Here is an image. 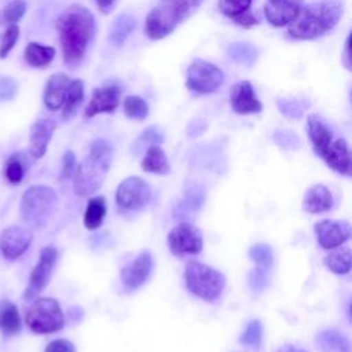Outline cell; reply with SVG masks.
Listing matches in <instances>:
<instances>
[{
    "label": "cell",
    "mask_w": 352,
    "mask_h": 352,
    "mask_svg": "<svg viewBox=\"0 0 352 352\" xmlns=\"http://www.w3.org/2000/svg\"><path fill=\"white\" fill-rule=\"evenodd\" d=\"M55 26L59 34L63 62L69 67L78 66L95 34L92 12L80 4H72L62 11Z\"/></svg>",
    "instance_id": "1"
},
{
    "label": "cell",
    "mask_w": 352,
    "mask_h": 352,
    "mask_svg": "<svg viewBox=\"0 0 352 352\" xmlns=\"http://www.w3.org/2000/svg\"><path fill=\"white\" fill-rule=\"evenodd\" d=\"M341 14V0H320L301 7L297 16L287 25V33L296 40L318 38L337 25Z\"/></svg>",
    "instance_id": "2"
},
{
    "label": "cell",
    "mask_w": 352,
    "mask_h": 352,
    "mask_svg": "<svg viewBox=\"0 0 352 352\" xmlns=\"http://www.w3.org/2000/svg\"><path fill=\"white\" fill-rule=\"evenodd\" d=\"M113 148L104 139H96L89 147V154L74 172V192L87 197L95 192L103 183L111 164Z\"/></svg>",
    "instance_id": "3"
},
{
    "label": "cell",
    "mask_w": 352,
    "mask_h": 352,
    "mask_svg": "<svg viewBox=\"0 0 352 352\" xmlns=\"http://www.w3.org/2000/svg\"><path fill=\"white\" fill-rule=\"evenodd\" d=\"M58 204V195L48 186H30L21 199L22 219L34 227L44 226L54 213Z\"/></svg>",
    "instance_id": "4"
},
{
    "label": "cell",
    "mask_w": 352,
    "mask_h": 352,
    "mask_svg": "<svg viewBox=\"0 0 352 352\" xmlns=\"http://www.w3.org/2000/svg\"><path fill=\"white\" fill-rule=\"evenodd\" d=\"M184 282L194 296L205 301H214L226 286V278L221 272L198 261L187 264Z\"/></svg>",
    "instance_id": "5"
},
{
    "label": "cell",
    "mask_w": 352,
    "mask_h": 352,
    "mask_svg": "<svg viewBox=\"0 0 352 352\" xmlns=\"http://www.w3.org/2000/svg\"><path fill=\"white\" fill-rule=\"evenodd\" d=\"M28 327L37 334L58 331L65 324V316L59 302L51 297L37 298L25 316Z\"/></svg>",
    "instance_id": "6"
},
{
    "label": "cell",
    "mask_w": 352,
    "mask_h": 352,
    "mask_svg": "<svg viewBox=\"0 0 352 352\" xmlns=\"http://www.w3.org/2000/svg\"><path fill=\"white\" fill-rule=\"evenodd\" d=\"M223 82V70L208 60L194 59L187 69L186 87L197 94H212L217 91Z\"/></svg>",
    "instance_id": "7"
},
{
    "label": "cell",
    "mask_w": 352,
    "mask_h": 352,
    "mask_svg": "<svg viewBox=\"0 0 352 352\" xmlns=\"http://www.w3.org/2000/svg\"><path fill=\"white\" fill-rule=\"evenodd\" d=\"M168 245L175 256L183 257L187 254H197L202 250V232L198 227L188 221L175 226L168 235Z\"/></svg>",
    "instance_id": "8"
},
{
    "label": "cell",
    "mask_w": 352,
    "mask_h": 352,
    "mask_svg": "<svg viewBox=\"0 0 352 352\" xmlns=\"http://www.w3.org/2000/svg\"><path fill=\"white\" fill-rule=\"evenodd\" d=\"M151 198L148 184L140 177H128L117 188L116 201L120 209L126 212H136L143 209Z\"/></svg>",
    "instance_id": "9"
},
{
    "label": "cell",
    "mask_w": 352,
    "mask_h": 352,
    "mask_svg": "<svg viewBox=\"0 0 352 352\" xmlns=\"http://www.w3.org/2000/svg\"><path fill=\"white\" fill-rule=\"evenodd\" d=\"M56 258H58V250L54 246H45L40 250L38 261L30 272L29 285L23 293L25 300L34 298L48 285Z\"/></svg>",
    "instance_id": "10"
},
{
    "label": "cell",
    "mask_w": 352,
    "mask_h": 352,
    "mask_svg": "<svg viewBox=\"0 0 352 352\" xmlns=\"http://www.w3.org/2000/svg\"><path fill=\"white\" fill-rule=\"evenodd\" d=\"M33 234L22 226H10L0 234V252L4 258L15 260L21 257L30 246Z\"/></svg>",
    "instance_id": "11"
},
{
    "label": "cell",
    "mask_w": 352,
    "mask_h": 352,
    "mask_svg": "<svg viewBox=\"0 0 352 352\" xmlns=\"http://www.w3.org/2000/svg\"><path fill=\"white\" fill-rule=\"evenodd\" d=\"M180 21L176 15L162 3L154 7L146 16L144 33L151 40H160L170 34Z\"/></svg>",
    "instance_id": "12"
},
{
    "label": "cell",
    "mask_w": 352,
    "mask_h": 352,
    "mask_svg": "<svg viewBox=\"0 0 352 352\" xmlns=\"http://www.w3.org/2000/svg\"><path fill=\"white\" fill-rule=\"evenodd\" d=\"M121 94L122 87L117 84H109L95 88L91 100L84 110V117L92 118L100 113H113L121 102Z\"/></svg>",
    "instance_id": "13"
},
{
    "label": "cell",
    "mask_w": 352,
    "mask_h": 352,
    "mask_svg": "<svg viewBox=\"0 0 352 352\" xmlns=\"http://www.w3.org/2000/svg\"><path fill=\"white\" fill-rule=\"evenodd\" d=\"M315 232L318 242L323 249H333L349 239L351 226L348 221L322 220L315 224Z\"/></svg>",
    "instance_id": "14"
},
{
    "label": "cell",
    "mask_w": 352,
    "mask_h": 352,
    "mask_svg": "<svg viewBox=\"0 0 352 352\" xmlns=\"http://www.w3.org/2000/svg\"><path fill=\"white\" fill-rule=\"evenodd\" d=\"M230 103L238 114H256L263 110V103L258 100L250 81H239L230 91Z\"/></svg>",
    "instance_id": "15"
},
{
    "label": "cell",
    "mask_w": 352,
    "mask_h": 352,
    "mask_svg": "<svg viewBox=\"0 0 352 352\" xmlns=\"http://www.w3.org/2000/svg\"><path fill=\"white\" fill-rule=\"evenodd\" d=\"M304 0H267L264 15L270 25L282 28L289 25L300 12Z\"/></svg>",
    "instance_id": "16"
},
{
    "label": "cell",
    "mask_w": 352,
    "mask_h": 352,
    "mask_svg": "<svg viewBox=\"0 0 352 352\" xmlns=\"http://www.w3.org/2000/svg\"><path fill=\"white\" fill-rule=\"evenodd\" d=\"M151 267H153V258L150 252L148 250L142 252L131 264H128L121 270L122 283L128 289H132V290L138 289L147 280L151 272Z\"/></svg>",
    "instance_id": "17"
},
{
    "label": "cell",
    "mask_w": 352,
    "mask_h": 352,
    "mask_svg": "<svg viewBox=\"0 0 352 352\" xmlns=\"http://www.w3.org/2000/svg\"><path fill=\"white\" fill-rule=\"evenodd\" d=\"M320 157L336 172L345 176H351L352 161H351V153L345 139L340 138L337 140H333L329 144V147L322 153Z\"/></svg>",
    "instance_id": "18"
},
{
    "label": "cell",
    "mask_w": 352,
    "mask_h": 352,
    "mask_svg": "<svg viewBox=\"0 0 352 352\" xmlns=\"http://www.w3.org/2000/svg\"><path fill=\"white\" fill-rule=\"evenodd\" d=\"M56 124L54 120L43 118L36 121L30 128V139H29V154L38 160L41 158L48 147V143L55 132Z\"/></svg>",
    "instance_id": "19"
},
{
    "label": "cell",
    "mask_w": 352,
    "mask_h": 352,
    "mask_svg": "<svg viewBox=\"0 0 352 352\" xmlns=\"http://www.w3.org/2000/svg\"><path fill=\"white\" fill-rule=\"evenodd\" d=\"M70 81L65 73H55L48 78L44 89V104L48 110L55 111L62 107Z\"/></svg>",
    "instance_id": "20"
},
{
    "label": "cell",
    "mask_w": 352,
    "mask_h": 352,
    "mask_svg": "<svg viewBox=\"0 0 352 352\" xmlns=\"http://www.w3.org/2000/svg\"><path fill=\"white\" fill-rule=\"evenodd\" d=\"M307 129L315 153L318 155H322V153L333 142V132L330 126L324 122V120L320 116L311 114L307 121Z\"/></svg>",
    "instance_id": "21"
},
{
    "label": "cell",
    "mask_w": 352,
    "mask_h": 352,
    "mask_svg": "<svg viewBox=\"0 0 352 352\" xmlns=\"http://www.w3.org/2000/svg\"><path fill=\"white\" fill-rule=\"evenodd\" d=\"M333 206V195L323 184L311 186L302 199V209L309 213H322Z\"/></svg>",
    "instance_id": "22"
},
{
    "label": "cell",
    "mask_w": 352,
    "mask_h": 352,
    "mask_svg": "<svg viewBox=\"0 0 352 352\" xmlns=\"http://www.w3.org/2000/svg\"><path fill=\"white\" fill-rule=\"evenodd\" d=\"M84 99V82L81 80H72L66 95H65V100L62 104V120L63 121H69L70 118H73L77 113V110L80 109L81 103Z\"/></svg>",
    "instance_id": "23"
},
{
    "label": "cell",
    "mask_w": 352,
    "mask_h": 352,
    "mask_svg": "<svg viewBox=\"0 0 352 352\" xmlns=\"http://www.w3.org/2000/svg\"><path fill=\"white\" fill-rule=\"evenodd\" d=\"M55 52H56L55 48L51 45H43L40 43L30 41L25 47L23 55L28 65L36 69H43L52 62V59L55 58Z\"/></svg>",
    "instance_id": "24"
},
{
    "label": "cell",
    "mask_w": 352,
    "mask_h": 352,
    "mask_svg": "<svg viewBox=\"0 0 352 352\" xmlns=\"http://www.w3.org/2000/svg\"><path fill=\"white\" fill-rule=\"evenodd\" d=\"M136 19L129 14H120L111 23L109 30V41L120 47L128 38V36L135 30Z\"/></svg>",
    "instance_id": "25"
},
{
    "label": "cell",
    "mask_w": 352,
    "mask_h": 352,
    "mask_svg": "<svg viewBox=\"0 0 352 352\" xmlns=\"http://www.w3.org/2000/svg\"><path fill=\"white\" fill-rule=\"evenodd\" d=\"M0 330L4 337H11L21 330L19 312L11 301L0 302Z\"/></svg>",
    "instance_id": "26"
},
{
    "label": "cell",
    "mask_w": 352,
    "mask_h": 352,
    "mask_svg": "<svg viewBox=\"0 0 352 352\" xmlns=\"http://www.w3.org/2000/svg\"><path fill=\"white\" fill-rule=\"evenodd\" d=\"M142 169L144 172L158 173V175H165L169 172L170 166H169L168 158L158 144H153L147 147L146 155L142 161Z\"/></svg>",
    "instance_id": "27"
},
{
    "label": "cell",
    "mask_w": 352,
    "mask_h": 352,
    "mask_svg": "<svg viewBox=\"0 0 352 352\" xmlns=\"http://www.w3.org/2000/svg\"><path fill=\"white\" fill-rule=\"evenodd\" d=\"M316 342L323 352H351L348 338L337 330H324L319 333Z\"/></svg>",
    "instance_id": "28"
},
{
    "label": "cell",
    "mask_w": 352,
    "mask_h": 352,
    "mask_svg": "<svg viewBox=\"0 0 352 352\" xmlns=\"http://www.w3.org/2000/svg\"><path fill=\"white\" fill-rule=\"evenodd\" d=\"M106 214V202L103 197H95L88 201L85 213H84V226L88 230L98 228Z\"/></svg>",
    "instance_id": "29"
},
{
    "label": "cell",
    "mask_w": 352,
    "mask_h": 352,
    "mask_svg": "<svg viewBox=\"0 0 352 352\" xmlns=\"http://www.w3.org/2000/svg\"><path fill=\"white\" fill-rule=\"evenodd\" d=\"M324 264L334 274H348L351 270V249L342 248L331 252L329 256H326Z\"/></svg>",
    "instance_id": "30"
},
{
    "label": "cell",
    "mask_w": 352,
    "mask_h": 352,
    "mask_svg": "<svg viewBox=\"0 0 352 352\" xmlns=\"http://www.w3.org/2000/svg\"><path fill=\"white\" fill-rule=\"evenodd\" d=\"M227 54L231 59L238 63L250 66L257 59V51L253 45L248 43H232L227 48Z\"/></svg>",
    "instance_id": "31"
},
{
    "label": "cell",
    "mask_w": 352,
    "mask_h": 352,
    "mask_svg": "<svg viewBox=\"0 0 352 352\" xmlns=\"http://www.w3.org/2000/svg\"><path fill=\"white\" fill-rule=\"evenodd\" d=\"M122 109L128 118L131 120H144L148 116L147 102L136 95H129L122 100Z\"/></svg>",
    "instance_id": "32"
},
{
    "label": "cell",
    "mask_w": 352,
    "mask_h": 352,
    "mask_svg": "<svg viewBox=\"0 0 352 352\" xmlns=\"http://www.w3.org/2000/svg\"><path fill=\"white\" fill-rule=\"evenodd\" d=\"M204 188L201 186H192L190 187L186 194H184V198L180 201L179 206H177V213H182V214H186L188 212H195L202 201H204ZM179 214V216H182Z\"/></svg>",
    "instance_id": "33"
},
{
    "label": "cell",
    "mask_w": 352,
    "mask_h": 352,
    "mask_svg": "<svg viewBox=\"0 0 352 352\" xmlns=\"http://www.w3.org/2000/svg\"><path fill=\"white\" fill-rule=\"evenodd\" d=\"M26 172V164L25 161L21 158L19 154H14L8 158L6 169H4V175L7 177V180L11 184H19L23 180Z\"/></svg>",
    "instance_id": "34"
},
{
    "label": "cell",
    "mask_w": 352,
    "mask_h": 352,
    "mask_svg": "<svg viewBox=\"0 0 352 352\" xmlns=\"http://www.w3.org/2000/svg\"><path fill=\"white\" fill-rule=\"evenodd\" d=\"M261 336H263V326L261 322L258 319L250 320L245 329V331L242 333L239 341L249 346V348H254L258 349L261 345Z\"/></svg>",
    "instance_id": "35"
},
{
    "label": "cell",
    "mask_w": 352,
    "mask_h": 352,
    "mask_svg": "<svg viewBox=\"0 0 352 352\" xmlns=\"http://www.w3.org/2000/svg\"><path fill=\"white\" fill-rule=\"evenodd\" d=\"M26 3L23 0H12L1 11V19L8 25H15L25 15Z\"/></svg>",
    "instance_id": "36"
},
{
    "label": "cell",
    "mask_w": 352,
    "mask_h": 352,
    "mask_svg": "<svg viewBox=\"0 0 352 352\" xmlns=\"http://www.w3.org/2000/svg\"><path fill=\"white\" fill-rule=\"evenodd\" d=\"M253 0H219V8L220 11L232 19L234 16L249 11Z\"/></svg>",
    "instance_id": "37"
},
{
    "label": "cell",
    "mask_w": 352,
    "mask_h": 352,
    "mask_svg": "<svg viewBox=\"0 0 352 352\" xmlns=\"http://www.w3.org/2000/svg\"><path fill=\"white\" fill-rule=\"evenodd\" d=\"M19 38V28L18 25H10L1 34H0V58L4 59L10 51L14 48L15 43Z\"/></svg>",
    "instance_id": "38"
},
{
    "label": "cell",
    "mask_w": 352,
    "mask_h": 352,
    "mask_svg": "<svg viewBox=\"0 0 352 352\" xmlns=\"http://www.w3.org/2000/svg\"><path fill=\"white\" fill-rule=\"evenodd\" d=\"M250 258L258 265V267H264L268 268L272 264V250L268 245L264 243H257L254 246H252L250 252Z\"/></svg>",
    "instance_id": "39"
},
{
    "label": "cell",
    "mask_w": 352,
    "mask_h": 352,
    "mask_svg": "<svg viewBox=\"0 0 352 352\" xmlns=\"http://www.w3.org/2000/svg\"><path fill=\"white\" fill-rule=\"evenodd\" d=\"M278 106L283 116L289 118H298L304 113L307 104L298 99H282L278 102Z\"/></svg>",
    "instance_id": "40"
},
{
    "label": "cell",
    "mask_w": 352,
    "mask_h": 352,
    "mask_svg": "<svg viewBox=\"0 0 352 352\" xmlns=\"http://www.w3.org/2000/svg\"><path fill=\"white\" fill-rule=\"evenodd\" d=\"M268 280H270L268 268H264V267L254 268L253 271H250V274L248 276V283H249L250 289L257 293L261 292L267 286Z\"/></svg>",
    "instance_id": "41"
},
{
    "label": "cell",
    "mask_w": 352,
    "mask_h": 352,
    "mask_svg": "<svg viewBox=\"0 0 352 352\" xmlns=\"http://www.w3.org/2000/svg\"><path fill=\"white\" fill-rule=\"evenodd\" d=\"M164 140V135L162 131L157 126H150L147 129L143 131V133L139 136L138 142H136V147L139 146H153V144H158Z\"/></svg>",
    "instance_id": "42"
},
{
    "label": "cell",
    "mask_w": 352,
    "mask_h": 352,
    "mask_svg": "<svg viewBox=\"0 0 352 352\" xmlns=\"http://www.w3.org/2000/svg\"><path fill=\"white\" fill-rule=\"evenodd\" d=\"M76 168H77V162H76V155L72 150H67L65 154H63V158H62V168H60V177L67 180L70 177L74 176V172H76Z\"/></svg>",
    "instance_id": "43"
},
{
    "label": "cell",
    "mask_w": 352,
    "mask_h": 352,
    "mask_svg": "<svg viewBox=\"0 0 352 352\" xmlns=\"http://www.w3.org/2000/svg\"><path fill=\"white\" fill-rule=\"evenodd\" d=\"M274 139L279 146L285 148H297L300 146L298 138L290 131H276Z\"/></svg>",
    "instance_id": "44"
},
{
    "label": "cell",
    "mask_w": 352,
    "mask_h": 352,
    "mask_svg": "<svg viewBox=\"0 0 352 352\" xmlns=\"http://www.w3.org/2000/svg\"><path fill=\"white\" fill-rule=\"evenodd\" d=\"M44 352H76V348L72 341L65 340V338H58L51 341Z\"/></svg>",
    "instance_id": "45"
},
{
    "label": "cell",
    "mask_w": 352,
    "mask_h": 352,
    "mask_svg": "<svg viewBox=\"0 0 352 352\" xmlns=\"http://www.w3.org/2000/svg\"><path fill=\"white\" fill-rule=\"evenodd\" d=\"M232 21H234V23H236V25H239L242 28H252V26L258 23V19L256 18V15L250 10L245 11V12L236 15V16H234Z\"/></svg>",
    "instance_id": "46"
},
{
    "label": "cell",
    "mask_w": 352,
    "mask_h": 352,
    "mask_svg": "<svg viewBox=\"0 0 352 352\" xmlns=\"http://www.w3.org/2000/svg\"><path fill=\"white\" fill-rule=\"evenodd\" d=\"M114 3H116V0H96L98 8H99L103 14H107V12L114 7Z\"/></svg>",
    "instance_id": "47"
},
{
    "label": "cell",
    "mask_w": 352,
    "mask_h": 352,
    "mask_svg": "<svg viewBox=\"0 0 352 352\" xmlns=\"http://www.w3.org/2000/svg\"><path fill=\"white\" fill-rule=\"evenodd\" d=\"M349 44H351V37L348 36L346 41H345V48H344V56H342V62L345 65V67L348 70H351V54H349Z\"/></svg>",
    "instance_id": "48"
},
{
    "label": "cell",
    "mask_w": 352,
    "mask_h": 352,
    "mask_svg": "<svg viewBox=\"0 0 352 352\" xmlns=\"http://www.w3.org/2000/svg\"><path fill=\"white\" fill-rule=\"evenodd\" d=\"M276 352H308V351H305V349H302V348H297V346H294V345L287 344V345H282V346H279V348L276 349Z\"/></svg>",
    "instance_id": "49"
}]
</instances>
